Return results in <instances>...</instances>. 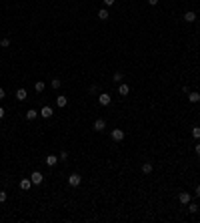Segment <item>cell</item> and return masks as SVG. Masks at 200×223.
<instances>
[{"instance_id":"1","label":"cell","mask_w":200,"mask_h":223,"mask_svg":"<svg viewBox=\"0 0 200 223\" xmlns=\"http://www.w3.org/2000/svg\"><path fill=\"white\" fill-rule=\"evenodd\" d=\"M82 183V177L78 173H72V175H68V185L70 187H78V185Z\"/></svg>"},{"instance_id":"23","label":"cell","mask_w":200,"mask_h":223,"mask_svg":"<svg viewBox=\"0 0 200 223\" xmlns=\"http://www.w3.org/2000/svg\"><path fill=\"white\" fill-rule=\"evenodd\" d=\"M112 78H114L116 83H120V81L124 78V74H122V73H114V77H112Z\"/></svg>"},{"instance_id":"21","label":"cell","mask_w":200,"mask_h":223,"mask_svg":"<svg viewBox=\"0 0 200 223\" xmlns=\"http://www.w3.org/2000/svg\"><path fill=\"white\" fill-rule=\"evenodd\" d=\"M0 46H2V49H8L10 46V38H2L0 40Z\"/></svg>"},{"instance_id":"29","label":"cell","mask_w":200,"mask_h":223,"mask_svg":"<svg viewBox=\"0 0 200 223\" xmlns=\"http://www.w3.org/2000/svg\"><path fill=\"white\" fill-rule=\"evenodd\" d=\"M148 4H150V6H156V4H158V0H148Z\"/></svg>"},{"instance_id":"24","label":"cell","mask_w":200,"mask_h":223,"mask_svg":"<svg viewBox=\"0 0 200 223\" xmlns=\"http://www.w3.org/2000/svg\"><path fill=\"white\" fill-rule=\"evenodd\" d=\"M6 199H8V195H6V193H4V191H0V203H4Z\"/></svg>"},{"instance_id":"16","label":"cell","mask_w":200,"mask_h":223,"mask_svg":"<svg viewBox=\"0 0 200 223\" xmlns=\"http://www.w3.org/2000/svg\"><path fill=\"white\" fill-rule=\"evenodd\" d=\"M118 92H120V95H122V97H126V95H128V92H130V87H128V85H120Z\"/></svg>"},{"instance_id":"17","label":"cell","mask_w":200,"mask_h":223,"mask_svg":"<svg viewBox=\"0 0 200 223\" xmlns=\"http://www.w3.org/2000/svg\"><path fill=\"white\" fill-rule=\"evenodd\" d=\"M142 173L144 175H150V173H152V163H144V165H142Z\"/></svg>"},{"instance_id":"22","label":"cell","mask_w":200,"mask_h":223,"mask_svg":"<svg viewBox=\"0 0 200 223\" xmlns=\"http://www.w3.org/2000/svg\"><path fill=\"white\" fill-rule=\"evenodd\" d=\"M60 78H52V88H60Z\"/></svg>"},{"instance_id":"13","label":"cell","mask_w":200,"mask_h":223,"mask_svg":"<svg viewBox=\"0 0 200 223\" xmlns=\"http://www.w3.org/2000/svg\"><path fill=\"white\" fill-rule=\"evenodd\" d=\"M184 20H186V22H194V20H196V12H192V10H188V12H186V14H184Z\"/></svg>"},{"instance_id":"10","label":"cell","mask_w":200,"mask_h":223,"mask_svg":"<svg viewBox=\"0 0 200 223\" xmlns=\"http://www.w3.org/2000/svg\"><path fill=\"white\" fill-rule=\"evenodd\" d=\"M30 187H32V181H30V179H22V181H20V189H22V191H28Z\"/></svg>"},{"instance_id":"30","label":"cell","mask_w":200,"mask_h":223,"mask_svg":"<svg viewBox=\"0 0 200 223\" xmlns=\"http://www.w3.org/2000/svg\"><path fill=\"white\" fill-rule=\"evenodd\" d=\"M196 197H200V185H196Z\"/></svg>"},{"instance_id":"12","label":"cell","mask_w":200,"mask_h":223,"mask_svg":"<svg viewBox=\"0 0 200 223\" xmlns=\"http://www.w3.org/2000/svg\"><path fill=\"white\" fill-rule=\"evenodd\" d=\"M36 115H40V113H36V109H28V111H26V119H28V121H34Z\"/></svg>"},{"instance_id":"26","label":"cell","mask_w":200,"mask_h":223,"mask_svg":"<svg viewBox=\"0 0 200 223\" xmlns=\"http://www.w3.org/2000/svg\"><path fill=\"white\" fill-rule=\"evenodd\" d=\"M104 4H106V6H114L116 0H104Z\"/></svg>"},{"instance_id":"31","label":"cell","mask_w":200,"mask_h":223,"mask_svg":"<svg viewBox=\"0 0 200 223\" xmlns=\"http://www.w3.org/2000/svg\"><path fill=\"white\" fill-rule=\"evenodd\" d=\"M196 155H200V145H196Z\"/></svg>"},{"instance_id":"9","label":"cell","mask_w":200,"mask_h":223,"mask_svg":"<svg viewBox=\"0 0 200 223\" xmlns=\"http://www.w3.org/2000/svg\"><path fill=\"white\" fill-rule=\"evenodd\" d=\"M44 163H46L48 167H54V165L58 163V157H54V155H48L46 159H44Z\"/></svg>"},{"instance_id":"19","label":"cell","mask_w":200,"mask_h":223,"mask_svg":"<svg viewBox=\"0 0 200 223\" xmlns=\"http://www.w3.org/2000/svg\"><path fill=\"white\" fill-rule=\"evenodd\" d=\"M192 137H194V139H200V127H192Z\"/></svg>"},{"instance_id":"20","label":"cell","mask_w":200,"mask_h":223,"mask_svg":"<svg viewBox=\"0 0 200 223\" xmlns=\"http://www.w3.org/2000/svg\"><path fill=\"white\" fill-rule=\"evenodd\" d=\"M198 205H196V203H188V211H190V213H196V211H198Z\"/></svg>"},{"instance_id":"25","label":"cell","mask_w":200,"mask_h":223,"mask_svg":"<svg viewBox=\"0 0 200 223\" xmlns=\"http://www.w3.org/2000/svg\"><path fill=\"white\" fill-rule=\"evenodd\" d=\"M66 157H68V153H66V151H62L60 155H58V159H62V161H64V159H66Z\"/></svg>"},{"instance_id":"7","label":"cell","mask_w":200,"mask_h":223,"mask_svg":"<svg viewBox=\"0 0 200 223\" xmlns=\"http://www.w3.org/2000/svg\"><path fill=\"white\" fill-rule=\"evenodd\" d=\"M40 117H44V119H50V117H52V107H42L40 109Z\"/></svg>"},{"instance_id":"15","label":"cell","mask_w":200,"mask_h":223,"mask_svg":"<svg viewBox=\"0 0 200 223\" xmlns=\"http://www.w3.org/2000/svg\"><path fill=\"white\" fill-rule=\"evenodd\" d=\"M188 101L190 103H198L200 101V92H188Z\"/></svg>"},{"instance_id":"27","label":"cell","mask_w":200,"mask_h":223,"mask_svg":"<svg viewBox=\"0 0 200 223\" xmlns=\"http://www.w3.org/2000/svg\"><path fill=\"white\" fill-rule=\"evenodd\" d=\"M6 97V91H4V88H2V87H0V101H2V99H4Z\"/></svg>"},{"instance_id":"11","label":"cell","mask_w":200,"mask_h":223,"mask_svg":"<svg viewBox=\"0 0 200 223\" xmlns=\"http://www.w3.org/2000/svg\"><path fill=\"white\" fill-rule=\"evenodd\" d=\"M16 99H18L20 103L26 101V88H18V91H16Z\"/></svg>"},{"instance_id":"5","label":"cell","mask_w":200,"mask_h":223,"mask_svg":"<svg viewBox=\"0 0 200 223\" xmlns=\"http://www.w3.org/2000/svg\"><path fill=\"white\" fill-rule=\"evenodd\" d=\"M104 129H106V121H104V119H96V121H94V131L96 133H102Z\"/></svg>"},{"instance_id":"14","label":"cell","mask_w":200,"mask_h":223,"mask_svg":"<svg viewBox=\"0 0 200 223\" xmlns=\"http://www.w3.org/2000/svg\"><path fill=\"white\" fill-rule=\"evenodd\" d=\"M44 88H46V85H44L42 81H36V83H34V91H36V92H42Z\"/></svg>"},{"instance_id":"3","label":"cell","mask_w":200,"mask_h":223,"mask_svg":"<svg viewBox=\"0 0 200 223\" xmlns=\"http://www.w3.org/2000/svg\"><path fill=\"white\" fill-rule=\"evenodd\" d=\"M98 103L102 107H108L110 103H112V97H110L108 92H102V95H98Z\"/></svg>"},{"instance_id":"2","label":"cell","mask_w":200,"mask_h":223,"mask_svg":"<svg viewBox=\"0 0 200 223\" xmlns=\"http://www.w3.org/2000/svg\"><path fill=\"white\" fill-rule=\"evenodd\" d=\"M110 137H112V141H116V143H120V141H124V131H122V129H112V133H110Z\"/></svg>"},{"instance_id":"28","label":"cell","mask_w":200,"mask_h":223,"mask_svg":"<svg viewBox=\"0 0 200 223\" xmlns=\"http://www.w3.org/2000/svg\"><path fill=\"white\" fill-rule=\"evenodd\" d=\"M4 119V107H0V121Z\"/></svg>"},{"instance_id":"32","label":"cell","mask_w":200,"mask_h":223,"mask_svg":"<svg viewBox=\"0 0 200 223\" xmlns=\"http://www.w3.org/2000/svg\"><path fill=\"white\" fill-rule=\"evenodd\" d=\"M0 183H2V179H0Z\"/></svg>"},{"instance_id":"18","label":"cell","mask_w":200,"mask_h":223,"mask_svg":"<svg viewBox=\"0 0 200 223\" xmlns=\"http://www.w3.org/2000/svg\"><path fill=\"white\" fill-rule=\"evenodd\" d=\"M108 10H106V8H102V10H98V18L100 20H106V18H108Z\"/></svg>"},{"instance_id":"8","label":"cell","mask_w":200,"mask_h":223,"mask_svg":"<svg viewBox=\"0 0 200 223\" xmlns=\"http://www.w3.org/2000/svg\"><path fill=\"white\" fill-rule=\"evenodd\" d=\"M56 105H58V107H66V105H68V97H66V95H60V97H58L56 99Z\"/></svg>"},{"instance_id":"6","label":"cell","mask_w":200,"mask_h":223,"mask_svg":"<svg viewBox=\"0 0 200 223\" xmlns=\"http://www.w3.org/2000/svg\"><path fill=\"white\" fill-rule=\"evenodd\" d=\"M178 201H180L182 205H188L192 201V195L190 193H180V195H178Z\"/></svg>"},{"instance_id":"4","label":"cell","mask_w":200,"mask_h":223,"mask_svg":"<svg viewBox=\"0 0 200 223\" xmlns=\"http://www.w3.org/2000/svg\"><path fill=\"white\" fill-rule=\"evenodd\" d=\"M30 181H32V185H40L44 181V175L40 173V171H34V173L30 175Z\"/></svg>"}]
</instances>
